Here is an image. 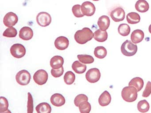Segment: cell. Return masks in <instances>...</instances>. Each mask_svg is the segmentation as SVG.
<instances>
[{"mask_svg": "<svg viewBox=\"0 0 151 113\" xmlns=\"http://www.w3.org/2000/svg\"><path fill=\"white\" fill-rule=\"evenodd\" d=\"M18 20V16L15 13L13 12H9L4 16L3 23L6 26L12 27L17 24Z\"/></svg>", "mask_w": 151, "mask_h": 113, "instance_id": "cell-10", "label": "cell"}, {"mask_svg": "<svg viewBox=\"0 0 151 113\" xmlns=\"http://www.w3.org/2000/svg\"><path fill=\"white\" fill-rule=\"evenodd\" d=\"M50 101L54 106L57 107H61L65 103V98L62 94L59 93H55L51 96Z\"/></svg>", "mask_w": 151, "mask_h": 113, "instance_id": "cell-14", "label": "cell"}, {"mask_svg": "<svg viewBox=\"0 0 151 113\" xmlns=\"http://www.w3.org/2000/svg\"><path fill=\"white\" fill-rule=\"evenodd\" d=\"M36 109L37 113H51L52 107L48 103L44 102L38 104Z\"/></svg>", "mask_w": 151, "mask_h": 113, "instance_id": "cell-24", "label": "cell"}, {"mask_svg": "<svg viewBox=\"0 0 151 113\" xmlns=\"http://www.w3.org/2000/svg\"><path fill=\"white\" fill-rule=\"evenodd\" d=\"M144 85V80L139 77L133 78L129 83V86L134 87L137 89V92H139L142 90Z\"/></svg>", "mask_w": 151, "mask_h": 113, "instance_id": "cell-19", "label": "cell"}, {"mask_svg": "<svg viewBox=\"0 0 151 113\" xmlns=\"http://www.w3.org/2000/svg\"><path fill=\"white\" fill-rule=\"evenodd\" d=\"M33 36V31L29 26L22 27L19 32V37L24 40H29L32 39Z\"/></svg>", "mask_w": 151, "mask_h": 113, "instance_id": "cell-13", "label": "cell"}, {"mask_svg": "<svg viewBox=\"0 0 151 113\" xmlns=\"http://www.w3.org/2000/svg\"><path fill=\"white\" fill-rule=\"evenodd\" d=\"M130 31V27L127 24H121L118 27V33L122 36H128L129 34Z\"/></svg>", "mask_w": 151, "mask_h": 113, "instance_id": "cell-26", "label": "cell"}, {"mask_svg": "<svg viewBox=\"0 0 151 113\" xmlns=\"http://www.w3.org/2000/svg\"><path fill=\"white\" fill-rule=\"evenodd\" d=\"M135 9L141 13L147 12L149 9V4L145 0H138L135 4Z\"/></svg>", "mask_w": 151, "mask_h": 113, "instance_id": "cell-20", "label": "cell"}, {"mask_svg": "<svg viewBox=\"0 0 151 113\" xmlns=\"http://www.w3.org/2000/svg\"><path fill=\"white\" fill-rule=\"evenodd\" d=\"M31 78V76L30 73L26 70L20 71L16 76L17 82L22 86L28 85L30 83Z\"/></svg>", "mask_w": 151, "mask_h": 113, "instance_id": "cell-4", "label": "cell"}, {"mask_svg": "<svg viewBox=\"0 0 151 113\" xmlns=\"http://www.w3.org/2000/svg\"><path fill=\"white\" fill-rule=\"evenodd\" d=\"M81 10L84 16H91L95 13L96 8L92 3L90 1H85L81 5Z\"/></svg>", "mask_w": 151, "mask_h": 113, "instance_id": "cell-11", "label": "cell"}, {"mask_svg": "<svg viewBox=\"0 0 151 113\" xmlns=\"http://www.w3.org/2000/svg\"><path fill=\"white\" fill-rule=\"evenodd\" d=\"M72 11L73 14L76 17H82L84 16L81 10V6L80 4H76L73 6Z\"/></svg>", "mask_w": 151, "mask_h": 113, "instance_id": "cell-33", "label": "cell"}, {"mask_svg": "<svg viewBox=\"0 0 151 113\" xmlns=\"http://www.w3.org/2000/svg\"><path fill=\"white\" fill-rule=\"evenodd\" d=\"M110 16L114 22H120L124 19L125 11L122 7H117L111 11Z\"/></svg>", "mask_w": 151, "mask_h": 113, "instance_id": "cell-9", "label": "cell"}, {"mask_svg": "<svg viewBox=\"0 0 151 113\" xmlns=\"http://www.w3.org/2000/svg\"><path fill=\"white\" fill-rule=\"evenodd\" d=\"M110 19L108 16L103 15L99 18L98 25L100 29L102 31H106L110 25Z\"/></svg>", "mask_w": 151, "mask_h": 113, "instance_id": "cell-16", "label": "cell"}, {"mask_svg": "<svg viewBox=\"0 0 151 113\" xmlns=\"http://www.w3.org/2000/svg\"><path fill=\"white\" fill-rule=\"evenodd\" d=\"M76 79V75L71 71L66 72L64 76V81L68 85H71L74 83Z\"/></svg>", "mask_w": 151, "mask_h": 113, "instance_id": "cell-29", "label": "cell"}, {"mask_svg": "<svg viewBox=\"0 0 151 113\" xmlns=\"http://www.w3.org/2000/svg\"><path fill=\"white\" fill-rule=\"evenodd\" d=\"M78 107L81 113H89L91 109V104L88 101L83 102Z\"/></svg>", "mask_w": 151, "mask_h": 113, "instance_id": "cell-30", "label": "cell"}, {"mask_svg": "<svg viewBox=\"0 0 151 113\" xmlns=\"http://www.w3.org/2000/svg\"><path fill=\"white\" fill-rule=\"evenodd\" d=\"M93 1H99V0H93Z\"/></svg>", "mask_w": 151, "mask_h": 113, "instance_id": "cell-40", "label": "cell"}, {"mask_svg": "<svg viewBox=\"0 0 151 113\" xmlns=\"http://www.w3.org/2000/svg\"><path fill=\"white\" fill-rule=\"evenodd\" d=\"M0 113L4 112L8 109L9 102L6 98L4 97H0Z\"/></svg>", "mask_w": 151, "mask_h": 113, "instance_id": "cell-32", "label": "cell"}, {"mask_svg": "<svg viewBox=\"0 0 151 113\" xmlns=\"http://www.w3.org/2000/svg\"><path fill=\"white\" fill-rule=\"evenodd\" d=\"M69 45L68 39L64 36L58 37L55 41V46L57 49L63 50L67 48Z\"/></svg>", "mask_w": 151, "mask_h": 113, "instance_id": "cell-12", "label": "cell"}, {"mask_svg": "<svg viewBox=\"0 0 151 113\" xmlns=\"http://www.w3.org/2000/svg\"><path fill=\"white\" fill-rule=\"evenodd\" d=\"M126 19L129 24H135L140 22V17L137 12H131L127 14Z\"/></svg>", "mask_w": 151, "mask_h": 113, "instance_id": "cell-23", "label": "cell"}, {"mask_svg": "<svg viewBox=\"0 0 151 113\" xmlns=\"http://www.w3.org/2000/svg\"><path fill=\"white\" fill-rule=\"evenodd\" d=\"M88 98L86 95L84 94H79L75 98L74 103L77 107H79L81 102L83 101H88Z\"/></svg>", "mask_w": 151, "mask_h": 113, "instance_id": "cell-35", "label": "cell"}, {"mask_svg": "<svg viewBox=\"0 0 151 113\" xmlns=\"http://www.w3.org/2000/svg\"><path fill=\"white\" fill-rule=\"evenodd\" d=\"M64 59L60 56H55L50 60V65L53 69H58L63 67Z\"/></svg>", "mask_w": 151, "mask_h": 113, "instance_id": "cell-15", "label": "cell"}, {"mask_svg": "<svg viewBox=\"0 0 151 113\" xmlns=\"http://www.w3.org/2000/svg\"><path fill=\"white\" fill-rule=\"evenodd\" d=\"M17 30L12 26L7 28L3 33V35L7 38H14L17 35Z\"/></svg>", "mask_w": 151, "mask_h": 113, "instance_id": "cell-31", "label": "cell"}, {"mask_svg": "<svg viewBox=\"0 0 151 113\" xmlns=\"http://www.w3.org/2000/svg\"><path fill=\"white\" fill-rule=\"evenodd\" d=\"M137 109L138 111L141 113H146L150 109V105L147 101L145 99L142 100L138 103Z\"/></svg>", "mask_w": 151, "mask_h": 113, "instance_id": "cell-27", "label": "cell"}, {"mask_svg": "<svg viewBox=\"0 0 151 113\" xmlns=\"http://www.w3.org/2000/svg\"><path fill=\"white\" fill-rule=\"evenodd\" d=\"M145 36L144 32L139 29L134 30L131 35V39L134 44H137L143 41Z\"/></svg>", "mask_w": 151, "mask_h": 113, "instance_id": "cell-17", "label": "cell"}, {"mask_svg": "<svg viewBox=\"0 0 151 113\" xmlns=\"http://www.w3.org/2000/svg\"><path fill=\"white\" fill-rule=\"evenodd\" d=\"M48 77V73L45 70L40 69L34 73L33 79L38 85H43L47 82Z\"/></svg>", "mask_w": 151, "mask_h": 113, "instance_id": "cell-6", "label": "cell"}, {"mask_svg": "<svg viewBox=\"0 0 151 113\" xmlns=\"http://www.w3.org/2000/svg\"><path fill=\"white\" fill-rule=\"evenodd\" d=\"M121 49L124 55L127 56H132L136 54L137 51V46L133 44L131 41L127 40L122 44Z\"/></svg>", "mask_w": 151, "mask_h": 113, "instance_id": "cell-3", "label": "cell"}, {"mask_svg": "<svg viewBox=\"0 0 151 113\" xmlns=\"http://www.w3.org/2000/svg\"><path fill=\"white\" fill-rule=\"evenodd\" d=\"M100 77V72L97 68L90 69L86 74V80L91 83H96L99 81Z\"/></svg>", "mask_w": 151, "mask_h": 113, "instance_id": "cell-8", "label": "cell"}, {"mask_svg": "<svg viewBox=\"0 0 151 113\" xmlns=\"http://www.w3.org/2000/svg\"><path fill=\"white\" fill-rule=\"evenodd\" d=\"M107 52L106 49L102 46L96 47L94 50V54L97 58L103 59L107 55Z\"/></svg>", "mask_w": 151, "mask_h": 113, "instance_id": "cell-25", "label": "cell"}, {"mask_svg": "<svg viewBox=\"0 0 151 113\" xmlns=\"http://www.w3.org/2000/svg\"><path fill=\"white\" fill-rule=\"evenodd\" d=\"M94 36L92 31L88 27H84L82 30L76 32L74 38L77 43L84 44L91 41Z\"/></svg>", "mask_w": 151, "mask_h": 113, "instance_id": "cell-1", "label": "cell"}, {"mask_svg": "<svg viewBox=\"0 0 151 113\" xmlns=\"http://www.w3.org/2000/svg\"><path fill=\"white\" fill-rule=\"evenodd\" d=\"M137 89L134 87H125L122 91V98L127 102H133L137 98Z\"/></svg>", "mask_w": 151, "mask_h": 113, "instance_id": "cell-2", "label": "cell"}, {"mask_svg": "<svg viewBox=\"0 0 151 113\" xmlns=\"http://www.w3.org/2000/svg\"><path fill=\"white\" fill-rule=\"evenodd\" d=\"M72 68L73 70L78 74H83L86 71L87 67L84 64L81 63L79 61H75L72 64Z\"/></svg>", "mask_w": 151, "mask_h": 113, "instance_id": "cell-22", "label": "cell"}, {"mask_svg": "<svg viewBox=\"0 0 151 113\" xmlns=\"http://www.w3.org/2000/svg\"><path fill=\"white\" fill-rule=\"evenodd\" d=\"M1 113H11V111L9 110V109H8L7 111H5V112H1Z\"/></svg>", "mask_w": 151, "mask_h": 113, "instance_id": "cell-38", "label": "cell"}, {"mask_svg": "<svg viewBox=\"0 0 151 113\" xmlns=\"http://www.w3.org/2000/svg\"><path fill=\"white\" fill-rule=\"evenodd\" d=\"M51 72L53 77L55 78L59 77L63 75L64 69H63V67H62L61 68L58 69H52L51 70Z\"/></svg>", "mask_w": 151, "mask_h": 113, "instance_id": "cell-36", "label": "cell"}, {"mask_svg": "<svg viewBox=\"0 0 151 113\" xmlns=\"http://www.w3.org/2000/svg\"><path fill=\"white\" fill-rule=\"evenodd\" d=\"M79 62L85 64H90L94 62V59L91 56L87 54H80L77 56Z\"/></svg>", "mask_w": 151, "mask_h": 113, "instance_id": "cell-28", "label": "cell"}, {"mask_svg": "<svg viewBox=\"0 0 151 113\" xmlns=\"http://www.w3.org/2000/svg\"><path fill=\"white\" fill-rule=\"evenodd\" d=\"M37 21L38 25L43 27L48 26L52 22L51 15L47 12H40L37 16Z\"/></svg>", "mask_w": 151, "mask_h": 113, "instance_id": "cell-7", "label": "cell"}, {"mask_svg": "<svg viewBox=\"0 0 151 113\" xmlns=\"http://www.w3.org/2000/svg\"><path fill=\"white\" fill-rule=\"evenodd\" d=\"M93 37L94 39L99 42H104L108 39L107 32L98 29L94 32Z\"/></svg>", "mask_w": 151, "mask_h": 113, "instance_id": "cell-21", "label": "cell"}, {"mask_svg": "<svg viewBox=\"0 0 151 113\" xmlns=\"http://www.w3.org/2000/svg\"><path fill=\"white\" fill-rule=\"evenodd\" d=\"M10 53L14 57L21 58L26 54V49L23 45L19 43L14 44L10 48Z\"/></svg>", "mask_w": 151, "mask_h": 113, "instance_id": "cell-5", "label": "cell"}, {"mask_svg": "<svg viewBox=\"0 0 151 113\" xmlns=\"http://www.w3.org/2000/svg\"><path fill=\"white\" fill-rule=\"evenodd\" d=\"M151 94V82L148 81L147 83L145 88L142 94V96L145 98H147L150 96Z\"/></svg>", "mask_w": 151, "mask_h": 113, "instance_id": "cell-37", "label": "cell"}, {"mask_svg": "<svg viewBox=\"0 0 151 113\" xmlns=\"http://www.w3.org/2000/svg\"><path fill=\"white\" fill-rule=\"evenodd\" d=\"M28 95L27 113H33V109H34L33 98L30 93H28Z\"/></svg>", "mask_w": 151, "mask_h": 113, "instance_id": "cell-34", "label": "cell"}, {"mask_svg": "<svg viewBox=\"0 0 151 113\" xmlns=\"http://www.w3.org/2000/svg\"><path fill=\"white\" fill-rule=\"evenodd\" d=\"M111 96L108 91H105L101 94L99 99V102L101 107H106L110 104Z\"/></svg>", "mask_w": 151, "mask_h": 113, "instance_id": "cell-18", "label": "cell"}, {"mask_svg": "<svg viewBox=\"0 0 151 113\" xmlns=\"http://www.w3.org/2000/svg\"><path fill=\"white\" fill-rule=\"evenodd\" d=\"M148 30H149V32L151 34V24L150 26H149V28H148Z\"/></svg>", "mask_w": 151, "mask_h": 113, "instance_id": "cell-39", "label": "cell"}]
</instances>
